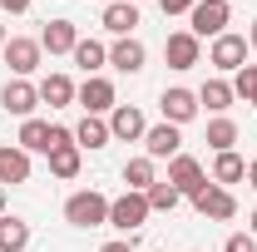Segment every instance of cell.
<instances>
[{"instance_id": "3", "label": "cell", "mask_w": 257, "mask_h": 252, "mask_svg": "<svg viewBox=\"0 0 257 252\" xmlns=\"http://www.w3.org/2000/svg\"><path fill=\"white\" fill-rule=\"evenodd\" d=\"M188 20H193V35H198V40H203V35L218 40V35L227 30V20H232V10H227V0H198L188 10Z\"/></svg>"}, {"instance_id": "29", "label": "cell", "mask_w": 257, "mask_h": 252, "mask_svg": "<svg viewBox=\"0 0 257 252\" xmlns=\"http://www.w3.org/2000/svg\"><path fill=\"white\" fill-rule=\"evenodd\" d=\"M232 94L247 99V104L257 109V64H242V69H237V79H232Z\"/></svg>"}, {"instance_id": "7", "label": "cell", "mask_w": 257, "mask_h": 252, "mask_svg": "<svg viewBox=\"0 0 257 252\" xmlns=\"http://www.w3.org/2000/svg\"><path fill=\"white\" fill-rule=\"evenodd\" d=\"M168 183H173V188L183 193V198H193V193H198L203 183H208V178H203V163H198L193 154L168 158Z\"/></svg>"}, {"instance_id": "36", "label": "cell", "mask_w": 257, "mask_h": 252, "mask_svg": "<svg viewBox=\"0 0 257 252\" xmlns=\"http://www.w3.org/2000/svg\"><path fill=\"white\" fill-rule=\"evenodd\" d=\"M0 218H5V188H0Z\"/></svg>"}, {"instance_id": "33", "label": "cell", "mask_w": 257, "mask_h": 252, "mask_svg": "<svg viewBox=\"0 0 257 252\" xmlns=\"http://www.w3.org/2000/svg\"><path fill=\"white\" fill-rule=\"evenodd\" d=\"M0 5H5L10 15H25V10H30V0H0Z\"/></svg>"}, {"instance_id": "34", "label": "cell", "mask_w": 257, "mask_h": 252, "mask_svg": "<svg viewBox=\"0 0 257 252\" xmlns=\"http://www.w3.org/2000/svg\"><path fill=\"white\" fill-rule=\"evenodd\" d=\"M247 183H252V188H257V158H252V163H247Z\"/></svg>"}, {"instance_id": "23", "label": "cell", "mask_w": 257, "mask_h": 252, "mask_svg": "<svg viewBox=\"0 0 257 252\" xmlns=\"http://www.w3.org/2000/svg\"><path fill=\"white\" fill-rule=\"evenodd\" d=\"M237 178H247V163L232 154V149L213 158V183H223V188H227V183H237Z\"/></svg>"}, {"instance_id": "2", "label": "cell", "mask_w": 257, "mask_h": 252, "mask_svg": "<svg viewBox=\"0 0 257 252\" xmlns=\"http://www.w3.org/2000/svg\"><path fill=\"white\" fill-rule=\"evenodd\" d=\"M144 222H149V198H144V193L128 188L124 198H114V203H109V227H119V232H128V237H134Z\"/></svg>"}, {"instance_id": "27", "label": "cell", "mask_w": 257, "mask_h": 252, "mask_svg": "<svg viewBox=\"0 0 257 252\" xmlns=\"http://www.w3.org/2000/svg\"><path fill=\"white\" fill-rule=\"evenodd\" d=\"M50 173H55V178H74V173H79V144L55 149V154H50Z\"/></svg>"}, {"instance_id": "31", "label": "cell", "mask_w": 257, "mask_h": 252, "mask_svg": "<svg viewBox=\"0 0 257 252\" xmlns=\"http://www.w3.org/2000/svg\"><path fill=\"white\" fill-rule=\"evenodd\" d=\"M223 252H257V247H252V237H242V232H232Z\"/></svg>"}, {"instance_id": "16", "label": "cell", "mask_w": 257, "mask_h": 252, "mask_svg": "<svg viewBox=\"0 0 257 252\" xmlns=\"http://www.w3.org/2000/svg\"><path fill=\"white\" fill-rule=\"evenodd\" d=\"M30 178V154L15 144V149H0V188L5 183H25Z\"/></svg>"}, {"instance_id": "11", "label": "cell", "mask_w": 257, "mask_h": 252, "mask_svg": "<svg viewBox=\"0 0 257 252\" xmlns=\"http://www.w3.org/2000/svg\"><path fill=\"white\" fill-rule=\"evenodd\" d=\"M198 55H203V50H198V35H193V30L168 35V45H163V60L173 64V69H193V64H198Z\"/></svg>"}, {"instance_id": "37", "label": "cell", "mask_w": 257, "mask_h": 252, "mask_svg": "<svg viewBox=\"0 0 257 252\" xmlns=\"http://www.w3.org/2000/svg\"><path fill=\"white\" fill-rule=\"evenodd\" d=\"M247 222H252V237H257V213H252V218H247Z\"/></svg>"}, {"instance_id": "4", "label": "cell", "mask_w": 257, "mask_h": 252, "mask_svg": "<svg viewBox=\"0 0 257 252\" xmlns=\"http://www.w3.org/2000/svg\"><path fill=\"white\" fill-rule=\"evenodd\" d=\"M193 208H198L203 218H213V222H227L237 213V198H232L223 183H203V188L193 193Z\"/></svg>"}, {"instance_id": "39", "label": "cell", "mask_w": 257, "mask_h": 252, "mask_svg": "<svg viewBox=\"0 0 257 252\" xmlns=\"http://www.w3.org/2000/svg\"><path fill=\"white\" fill-rule=\"evenodd\" d=\"M128 5H139V0H128Z\"/></svg>"}, {"instance_id": "38", "label": "cell", "mask_w": 257, "mask_h": 252, "mask_svg": "<svg viewBox=\"0 0 257 252\" xmlns=\"http://www.w3.org/2000/svg\"><path fill=\"white\" fill-rule=\"evenodd\" d=\"M0 50H5V25H0Z\"/></svg>"}, {"instance_id": "35", "label": "cell", "mask_w": 257, "mask_h": 252, "mask_svg": "<svg viewBox=\"0 0 257 252\" xmlns=\"http://www.w3.org/2000/svg\"><path fill=\"white\" fill-rule=\"evenodd\" d=\"M247 45H252V50H257V20H252V35H247Z\"/></svg>"}, {"instance_id": "20", "label": "cell", "mask_w": 257, "mask_h": 252, "mask_svg": "<svg viewBox=\"0 0 257 252\" xmlns=\"http://www.w3.org/2000/svg\"><path fill=\"white\" fill-rule=\"evenodd\" d=\"M109 139H114V134H109V124H104V119H94V114H84V119H79V129H74V144H79V149H104Z\"/></svg>"}, {"instance_id": "28", "label": "cell", "mask_w": 257, "mask_h": 252, "mask_svg": "<svg viewBox=\"0 0 257 252\" xmlns=\"http://www.w3.org/2000/svg\"><path fill=\"white\" fill-rule=\"evenodd\" d=\"M208 144H213L218 154H227V149L237 144V124H232V119H213V124H208Z\"/></svg>"}, {"instance_id": "25", "label": "cell", "mask_w": 257, "mask_h": 252, "mask_svg": "<svg viewBox=\"0 0 257 252\" xmlns=\"http://www.w3.org/2000/svg\"><path fill=\"white\" fill-rule=\"evenodd\" d=\"M144 198H149V213H173V208H178V198H183V193L173 188V183H168V178H159V183H154V188L144 193Z\"/></svg>"}, {"instance_id": "9", "label": "cell", "mask_w": 257, "mask_h": 252, "mask_svg": "<svg viewBox=\"0 0 257 252\" xmlns=\"http://www.w3.org/2000/svg\"><path fill=\"white\" fill-rule=\"evenodd\" d=\"M0 104H5V114H20V119H35V104H40V89H35L30 79H10V84L0 89Z\"/></svg>"}, {"instance_id": "5", "label": "cell", "mask_w": 257, "mask_h": 252, "mask_svg": "<svg viewBox=\"0 0 257 252\" xmlns=\"http://www.w3.org/2000/svg\"><path fill=\"white\" fill-rule=\"evenodd\" d=\"M208 64H213V69H227V74H237V69L247 64V40L223 30L218 40H213V50H208Z\"/></svg>"}, {"instance_id": "17", "label": "cell", "mask_w": 257, "mask_h": 252, "mask_svg": "<svg viewBox=\"0 0 257 252\" xmlns=\"http://www.w3.org/2000/svg\"><path fill=\"white\" fill-rule=\"evenodd\" d=\"M134 25H139V5H128V0H114L109 10H104V30L109 35H134Z\"/></svg>"}, {"instance_id": "22", "label": "cell", "mask_w": 257, "mask_h": 252, "mask_svg": "<svg viewBox=\"0 0 257 252\" xmlns=\"http://www.w3.org/2000/svg\"><path fill=\"white\" fill-rule=\"evenodd\" d=\"M20 149L25 154H50V124L45 119H25L20 124Z\"/></svg>"}, {"instance_id": "21", "label": "cell", "mask_w": 257, "mask_h": 252, "mask_svg": "<svg viewBox=\"0 0 257 252\" xmlns=\"http://www.w3.org/2000/svg\"><path fill=\"white\" fill-rule=\"evenodd\" d=\"M124 183L134 193H149L154 183H159V178H154V158H149V154H144V158H128V163H124Z\"/></svg>"}, {"instance_id": "18", "label": "cell", "mask_w": 257, "mask_h": 252, "mask_svg": "<svg viewBox=\"0 0 257 252\" xmlns=\"http://www.w3.org/2000/svg\"><path fill=\"white\" fill-rule=\"evenodd\" d=\"M35 89H40V104H50V109H64V104L74 99V84H69V74H45Z\"/></svg>"}, {"instance_id": "10", "label": "cell", "mask_w": 257, "mask_h": 252, "mask_svg": "<svg viewBox=\"0 0 257 252\" xmlns=\"http://www.w3.org/2000/svg\"><path fill=\"white\" fill-rule=\"evenodd\" d=\"M159 109H163V124H188V119H198V94L193 89H163L159 99Z\"/></svg>"}, {"instance_id": "12", "label": "cell", "mask_w": 257, "mask_h": 252, "mask_svg": "<svg viewBox=\"0 0 257 252\" xmlns=\"http://www.w3.org/2000/svg\"><path fill=\"white\" fill-rule=\"evenodd\" d=\"M144 149H149V158H178V154H183L178 124H154L149 134H144Z\"/></svg>"}, {"instance_id": "32", "label": "cell", "mask_w": 257, "mask_h": 252, "mask_svg": "<svg viewBox=\"0 0 257 252\" xmlns=\"http://www.w3.org/2000/svg\"><path fill=\"white\" fill-rule=\"evenodd\" d=\"M99 252H134V237H119V242H104Z\"/></svg>"}, {"instance_id": "15", "label": "cell", "mask_w": 257, "mask_h": 252, "mask_svg": "<svg viewBox=\"0 0 257 252\" xmlns=\"http://www.w3.org/2000/svg\"><path fill=\"white\" fill-rule=\"evenodd\" d=\"M109 64H114L119 74H139V69H144V45H139L134 35H124V40L109 50Z\"/></svg>"}, {"instance_id": "30", "label": "cell", "mask_w": 257, "mask_h": 252, "mask_svg": "<svg viewBox=\"0 0 257 252\" xmlns=\"http://www.w3.org/2000/svg\"><path fill=\"white\" fill-rule=\"evenodd\" d=\"M159 5H163V15H188L198 0H159Z\"/></svg>"}, {"instance_id": "1", "label": "cell", "mask_w": 257, "mask_h": 252, "mask_svg": "<svg viewBox=\"0 0 257 252\" xmlns=\"http://www.w3.org/2000/svg\"><path fill=\"white\" fill-rule=\"evenodd\" d=\"M64 218L74 222V227H104L109 222V198L94 193V188H84V193H74L64 203Z\"/></svg>"}, {"instance_id": "8", "label": "cell", "mask_w": 257, "mask_h": 252, "mask_svg": "<svg viewBox=\"0 0 257 252\" xmlns=\"http://www.w3.org/2000/svg\"><path fill=\"white\" fill-rule=\"evenodd\" d=\"M40 55H45V50H40V40H25V35H15V40H5V64H10V69H15L20 79L40 69Z\"/></svg>"}, {"instance_id": "14", "label": "cell", "mask_w": 257, "mask_h": 252, "mask_svg": "<svg viewBox=\"0 0 257 252\" xmlns=\"http://www.w3.org/2000/svg\"><path fill=\"white\" fill-rule=\"evenodd\" d=\"M109 134H114V139H124V144H134V139H144V134H149V124H144V114H139L134 104H119V109L109 114Z\"/></svg>"}, {"instance_id": "6", "label": "cell", "mask_w": 257, "mask_h": 252, "mask_svg": "<svg viewBox=\"0 0 257 252\" xmlns=\"http://www.w3.org/2000/svg\"><path fill=\"white\" fill-rule=\"evenodd\" d=\"M74 99H79V104H84L94 119H99V114H114V109H119V94H114V84H109V79H99V74H89V79L74 89Z\"/></svg>"}, {"instance_id": "24", "label": "cell", "mask_w": 257, "mask_h": 252, "mask_svg": "<svg viewBox=\"0 0 257 252\" xmlns=\"http://www.w3.org/2000/svg\"><path fill=\"white\" fill-rule=\"evenodd\" d=\"M232 99H237V94H232V84H227V79H208V84L198 89V104H208L213 114H223Z\"/></svg>"}, {"instance_id": "13", "label": "cell", "mask_w": 257, "mask_h": 252, "mask_svg": "<svg viewBox=\"0 0 257 252\" xmlns=\"http://www.w3.org/2000/svg\"><path fill=\"white\" fill-rule=\"evenodd\" d=\"M74 45H79L74 20H50L45 35H40V50H50V55H74Z\"/></svg>"}, {"instance_id": "26", "label": "cell", "mask_w": 257, "mask_h": 252, "mask_svg": "<svg viewBox=\"0 0 257 252\" xmlns=\"http://www.w3.org/2000/svg\"><path fill=\"white\" fill-rule=\"evenodd\" d=\"M104 60H109V50H104L99 40H79V45H74V64H79L84 74H94Z\"/></svg>"}, {"instance_id": "19", "label": "cell", "mask_w": 257, "mask_h": 252, "mask_svg": "<svg viewBox=\"0 0 257 252\" xmlns=\"http://www.w3.org/2000/svg\"><path fill=\"white\" fill-rule=\"evenodd\" d=\"M30 247V222L25 218H0V252H25Z\"/></svg>"}]
</instances>
